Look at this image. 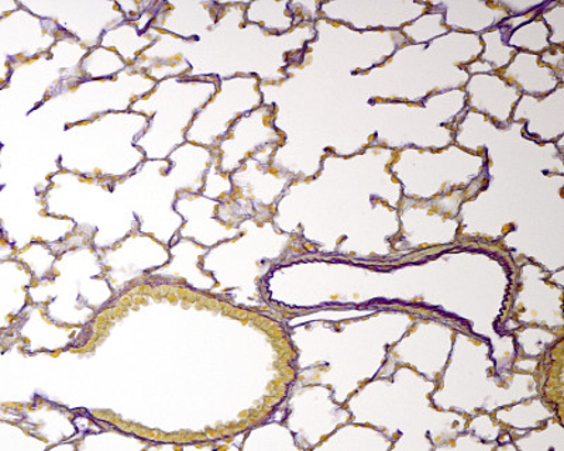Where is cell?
<instances>
[{
	"label": "cell",
	"instance_id": "obj_1",
	"mask_svg": "<svg viewBox=\"0 0 564 451\" xmlns=\"http://www.w3.org/2000/svg\"><path fill=\"white\" fill-rule=\"evenodd\" d=\"M33 283V275L17 258L0 260V334L10 332L29 307Z\"/></svg>",
	"mask_w": 564,
	"mask_h": 451
},
{
	"label": "cell",
	"instance_id": "obj_2",
	"mask_svg": "<svg viewBox=\"0 0 564 451\" xmlns=\"http://www.w3.org/2000/svg\"><path fill=\"white\" fill-rule=\"evenodd\" d=\"M128 65L112 50L98 45L89 50L80 63V75L87 78V81H104V79H112L123 73Z\"/></svg>",
	"mask_w": 564,
	"mask_h": 451
},
{
	"label": "cell",
	"instance_id": "obj_3",
	"mask_svg": "<svg viewBox=\"0 0 564 451\" xmlns=\"http://www.w3.org/2000/svg\"><path fill=\"white\" fill-rule=\"evenodd\" d=\"M48 444L19 422L0 419V451H45Z\"/></svg>",
	"mask_w": 564,
	"mask_h": 451
},
{
	"label": "cell",
	"instance_id": "obj_4",
	"mask_svg": "<svg viewBox=\"0 0 564 451\" xmlns=\"http://www.w3.org/2000/svg\"><path fill=\"white\" fill-rule=\"evenodd\" d=\"M19 9V2H12V0H0V19L7 18L8 14L17 12Z\"/></svg>",
	"mask_w": 564,
	"mask_h": 451
},
{
	"label": "cell",
	"instance_id": "obj_5",
	"mask_svg": "<svg viewBox=\"0 0 564 451\" xmlns=\"http://www.w3.org/2000/svg\"><path fill=\"white\" fill-rule=\"evenodd\" d=\"M2 339H3V336H2V334H0V342H2Z\"/></svg>",
	"mask_w": 564,
	"mask_h": 451
}]
</instances>
